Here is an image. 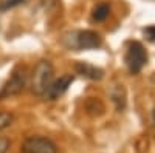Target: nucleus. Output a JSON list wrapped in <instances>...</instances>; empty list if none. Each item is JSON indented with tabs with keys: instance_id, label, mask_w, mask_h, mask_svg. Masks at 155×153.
I'll return each instance as SVG.
<instances>
[{
	"instance_id": "obj_12",
	"label": "nucleus",
	"mask_w": 155,
	"mask_h": 153,
	"mask_svg": "<svg viewBox=\"0 0 155 153\" xmlns=\"http://www.w3.org/2000/svg\"><path fill=\"white\" fill-rule=\"evenodd\" d=\"M144 36H146V39L150 40V42H155V25H150V27L144 28Z\"/></svg>"
},
{
	"instance_id": "obj_7",
	"label": "nucleus",
	"mask_w": 155,
	"mask_h": 153,
	"mask_svg": "<svg viewBox=\"0 0 155 153\" xmlns=\"http://www.w3.org/2000/svg\"><path fill=\"white\" fill-rule=\"evenodd\" d=\"M74 68L81 76H84V78H87V79L101 81L102 78H104V71H102L101 68H98V67H95V65H92V63H88V62H76Z\"/></svg>"
},
{
	"instance_id": "obj_14",
	"label": "nucleus",
	"mask_w": 155,
	"mask_h": 153,
	"mask_svg": "<svg viewBox=\"0 0 155 153\" xmlns=\"http://www.w3.org/2000/svg\"><path fill=\"white\" fill-rule=\"evenodd\" d=\"M153 121H155V110H153Z\"/></svg>"
},
{
	"instance_id": "obj_13",
	"label": "nucleus",
	"mask_w": 155,
	"mask_h": 153,
	"mask_svg": "<svg viewBox=\"0 0 155 153\" xmlns=\"http://www.w3.org/2000/svg\"><path fill=\"white\" fill-rule=\"evenodd\" d=\"M9 145H11L9 139L5 138V136H0V153H8Z\"/></svg>"
},
{
	"instance_id": "obj_2",
	"label": "nucleus",
	"mask_w": 155,
	"mask_h": 153,
	"mask_svg": "<svg viewBox=\"0 0 155 153\" xmlns=\"http://www.w3.org/2000/svg\"><path fill=\"white\" fill-rule=\"evenodd\" d=\"M53 79V65L48 60H41L31 74V90L37 96H44Z\"/></svg>"
},
{
	"instance_id": "obj_1",
	"label": "nucleus",
	"mask_w": 155,
	"mask_h": 153,
	"mask_svg": "<svg viewBox=\"0 0 155 153\" xmlns=\"http://www.w3.org/2000/svg\"><path fill=\"white\" fill-rule=\"evenodd\" d=\"M101 36L95 31L90 30H84V31H71L68 34H65L64 37V43L68 49H93L98 48L101 45Z\"/></svg>"
},
{
	"instance_id": "obj_9",
	"label": "nucleus",
	"mask_w": 155,
	"mask_h": 153,
	"mask_svg": "<svg viewBox=\"0 0 155 153\" xmlns=\"http://www.w3.org/2000/svg\"><path fill=\"white\" fill-rule=\"evenodd\" d=\"M109 12H110L109 5H106V3L98 5V6L93 9V20H96V22H102V20H106V19H107V16H109Z\"/></svg>"
},
{
	"instance_id": "obj_3",
	"label": "nucleus",
	"mask_w": 155,
	"mask_h": 153,
	"mask_svg": "<svg viewBox=\"0 0 155 153\" xmlns=\"http://www.w3.org/2000/svg\"><path fill=\"white\" fill-rule=\"evenodd\" d=\"M25 85H27V70H25V67L14 68L8 81L3 84L2 90H0V99H8L20 94L25 90Z\"/></svg>"
},
{
	"instance_id": "obj_6",
	"label": "nucleus",
	"mask_w": 155,
	"mask_h": 153,
	"mask_svg": "<svg viewBox=\"0 0 155 153\" xmlns=\"http://www.w3.org/2000/svg\"><path fill=\"white\" fill-rule=\"evenodd\" d=\"M73 76L71 74H65V76H61L59 79L53 81L50 84V87L47 88V91L44 94V97H47L48 100H54L58 99L59 96H62L64 93H65L68 90V87L73 84Z\"/></svg>"
},
{
	"instance_id": "obj_4",
	"label": "nucleus",
	"mask_w": 155,
	"mask_h": 153,
	"mask_svg": "<svg viewBox=\"0 0 155 153\" xmlns=\"http://www.w3.org/2000/svg\"><path fill=\"white\" fill-rule=\"evenodd\" d=\"M124 60H126V65L130 73H140L147 62V54H146L144 46L140 42L129 43Z\"/></svg>"
},
{
	"instance_id": "obj_11",
	"label": "nucleus",
	"mask_w": 155,
	"mask_h": 153,
	"mask_svg": "<svg viewBox=\"0 0 155 153\" xmlns=\"http://www.w3.org/2000/svg\"><path fill=\"white\" fill-rule=\"evenodd\" d=\"M25 0H3L2 3H0V11H6L9 8H14L20 3H23Z\"/></svg>"
},
{
	"instance_id": "obj_8",
	"label": "nucleus",
	"mask_w": 155,
	"mask_h": 153,
	"mask_svg": "<svg viewBox=\"0 0 155 153\" xmlns=\"http://www.w3.org/2000/svg\"><path fill=\"white\" fill-rule=\"evenodd\" d=\"M112 99L116 105V110L121 111L126 107V91H124L123 85H116L112 90Z\"/></svg>"
},
{
	"instance_id": "obj_10",
	"label": "nucleus",
	"mask_w": 155,
	"mask_h": 153,
	"mask_svg": "<svg viewBox=\"0 0 155 153\" xmlns=\"http://www.w3.org/2000/svg\"><path fill=\"white\" fill-rule=\"evenodd\" d=\"M12 121H14V116H12L11 113L8 111H0V132L8 129V127L12 124Z\"/></svg>"
},
{
	"instance_id": "obj_5",
	"label": "nucleus",
	"mask_w": 155,
	"mask_h": 153,
	"mask_svg": "<svg viewBox=\"0 0 155 153\" xmlns=\"http://www.w3.org/2000/svg\"><path fill=\"white\" fill-rule=\"evenodd\" d=\"M22 153H58V147L45 136H30L22 144Z\"/></svg>"
}]
</instances>
